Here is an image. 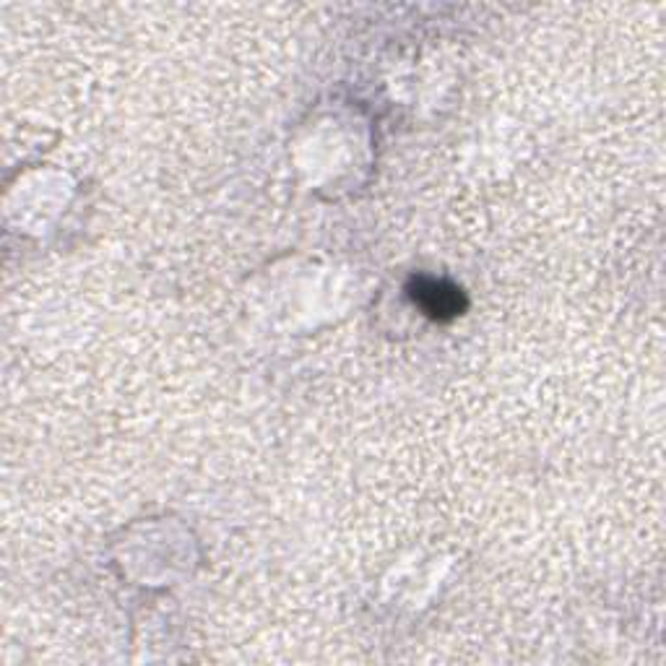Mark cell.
I'll return each mask as SVG.
<instances>
[{"mask_svg": "<svg viewBox=\"0 0 666 666\" xmlns=\"http://www.w3.org/2000/svg\"><path fill=\"white\" fill-rule=\"evenodd\" d=\"M414 300L428 311L432 318H453L464 311L461 290L437 279H417Z\"/></svg>", "mask_w": 666, "mask_h": 666, "instance_id": "1", "label": "cell"}]
</instances>
